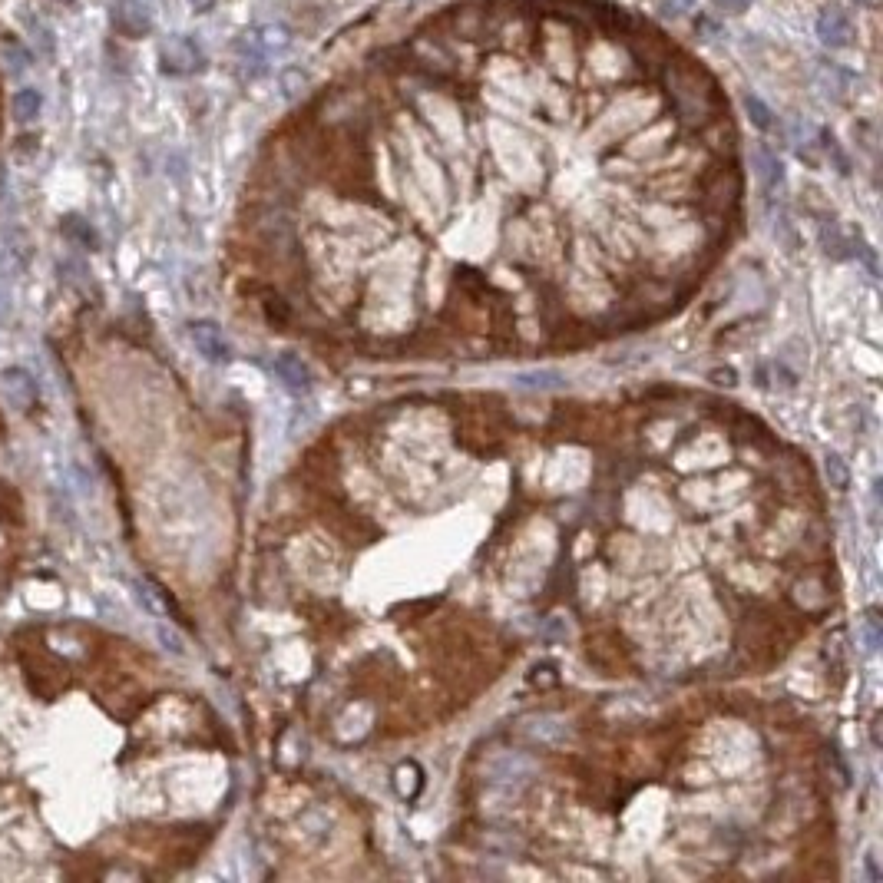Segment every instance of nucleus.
Wrapping results in <instances>:
<instances>
[{
	"instance_id": "obj_13",
	"label": "nucleus",
	"mask_w": 883,
	"mask_h": 883,
	"mask_svg": "<svg viewBox=\"0 0 883 883\" xmlns=\"http://www.w3.org/2000/svg\"><path fill=\"white\" fill-rule=\"evenodd\" d=\"M715 4L721 7V10H728V14H741V10H745L751 0H715Z\"/></svg>"
},
{
	"instance_id": "obj_5",
	"label": "nucleus",
	"mask_w": 883,
	"mask_h": 883,
	"mask_svg": "<svg viewBox=\"0 0 883 883\" xmlns=\"http://www.w3.org/2000/svg\"><path fill=\"white\" fill-rule=\"evenodd\" d=\"M533 774V764L520 755H503L490 761V781H526Z\"/></svg>"
},
{
	"instance_id": "obj_15",
	"label": "nucleus",
	"mask_w": 883,
	"mask_h": 883,
	"mask_svg": "<svg viewBox=\"0 0 883 883\" xmlns=\"http://www.w3.org/2000/svg\"><path fill=\"white\" fill-rule=\"evenodd\" d=\"M57 4H73V0H57Z\"/></svg>"
},
{
	"instance_id": "obj_2",
	"label": "nucleus",
	"mask_w": 883,
	"mask_h": 883,
	"mask_svg": "<svg viewBox=\"0 0 883 883\" xmlns=\"http://www.w3.org/2000/svg\"><path fill=\"white\" fill-rule=\"evenodd\" d=\"M110 24L116 27V34L139 40V37L149 34V27H153V17H149V10L139 4V0H113Z\"/></svg>"
},
{
	"instance_id": "obj_3",
	"label": "nucleus",
	"mask_w": 883,
	"mask_h": 883,
	"mask_svg": "<svg viewBox=\"0 0 883 883\" xmlns=\"http://www.w3.org/2000/svg\"><path fill=\"white\" fill-rule=\"evenodd\" d=\"M189 338L192 344L199 348V354L206 361H215V364H225L232 358V344L225 341V335L215 325H209V321H192L189 325Z\"/></svg>"
},
{
	"instance_id": "obj_4",
	"label": "nucleus",
	"mask_w": 883,
	"mask_h": 883,
	"mask_svg": "<svg viewBox=\"0 0 883 883\" xmlns=\"http://www.w3.org/2000/svg\"><path fill=\"white\" fill-rule=\"evenodd\" d=\"M0 391H4L7 401L20 407V411H27V407L37 401V387L24 368H7L4 374H0Z\"/></svg>"
},
{
	"instance_id": "obj_8",
	"label": "nucleus",
	"mask_w": 883,
	"mask_h": 883,
	"mask_svg": "<svg viewBox=\"0 0 883 883\" xmlns=\"http://www.w3.org/2000/svg\"><path fill=\"white\" fill-rule=\"evenodd\" d=\"M40 106H43L40 93L27 86V90H17L14 93V100H10V113H14L17 123H34L37 116H40Z\"/></svg>"
},
{
	"instance_id": "obj_1",
	"label": "nucleus",
	"mask_w": 883,
	"mask_h": 883,
	"mask_svg": "<svg viewBox=\"0 0 883 883\" xmlns=\"http://www.w3.org/2000/svg\"><path fill=\"white\" fill-rule=\"evenodd\" d=\"M159 67L169 77H189V73L202 70V53L189 37H166L159 47Z\"/></svg>"
},
{
	"instance_id": "obj_6",
	"label": "nucleus",
	"mask_w": 883,
	"mask_h": 883,
	"mask_svg": "<svg viewBox=\"0 0 883 883\" xmlns=\"http://www.w3.org/2000/svg\"><path fill=\"white\" fill-rule=\"evenodd\" d=\"M275 374H278V378H282L288 387H292V391H308V387H311V374H308V368H305V364H301L298 358H292V354H285V358H278V361H275Z\"/></svg>"
},
{
	"instance_id": "obj_11",
	"label": "nucleus",
	"mask_w": 883,
	"mask_h": 883,
	"mask_svg": "<svg viewBox=\"0 0 883 883\" xmlns=\"http://www.w3.org/2000/svg\"><path fill=\"white\" fill-rule=\"evenodd\" d=\"M758 163H761V179H764V186L768 189H774V182H781V163L778 159H774L771 153H758Z\"/></svg>"
},
{
	"instance_id": "obj_14",
	"label": "nucleus",
	"mask_w": 883,
	"mask_h": 883,
	"mask_svg": "<svg viewBox=\"0 0 883 883\" xmlns=\"http://www.w3.org/2000/svg\"><path fill=\"white\" fill-rule=\"evenodd\" d=\"M712 378H715V384H728V387H731V384H738V374L731 371V368H725V371H715Z\"/></svg>"
},
{
	"instance_id": "obj_10",
	"label": "nucleus",
	"mask_w": 883,
	"mask_h": 883,
	"mask_svg": "<svg viewBox=\"0 0 883 883\" xmlns=\"http://www.w3.org/2000/svg\"><path fill=\"white\" fill-rule=\"evenodd\" d=\"M824 477L831 480L834 490H847L850 487V470H847V463L837 457V454H827L824 457Z\"/></svg>"
},
{
	"instance_id": "obj_9",
	"label": "nucleus",
	"mask_w": 883,
	"mask_h": 883,
	"mask_svg": "<svg viewBox=\"0 0 883 883\" xmlns=\"http://www.w3.org/2000/svg\"><path fill=\"white\" fill-rule=\"evenodd\" d=\"M0 47H4L0 60L10 63V70H20V67H27V63L34 60V57H30V47H24V43L14 40V37H4V40H0Z\"/></svg>"
},
{
	"instance_id": "obj_7",
	"label": "nucleus",
	"mask_w": 883,
	"mask_h": 883,
	"mask_svg": "<svg viewBox=\"0 0 883 883\" xmlns=\"http://www.w3.org/2000/svg\"><path fill=\"white\" fill-rule=\"evenodd\" d=\"M516 387H533V391H559V387H566V374H559L553 368H543V371H523L513 378Z\"/></svg>"
},
{
	"instance_id": "obj_12",
	"label": "nucleus",
	"mask_w": 883,
	"mask_h": 883,
	"mask_svg": "<svg viewBox=\"0 0 883 883\" xmlns=\"http://www.w3.org/2000/svg\"><path fill=\"white\" fill-rule=\"evenodd\" d=\"M748 113H751V120H755V126L758 129H771V110L768 106H764L761 100H755V96H748Z\"/></svg>"
}]
</instances>
